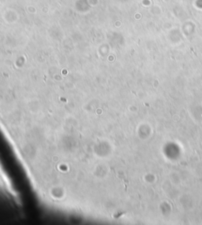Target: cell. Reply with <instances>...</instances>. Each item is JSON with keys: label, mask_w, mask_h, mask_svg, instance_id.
Segmentation results:
<instances>
[]
</instances>
